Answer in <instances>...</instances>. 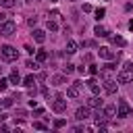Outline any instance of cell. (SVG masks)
Here are the masks:
<instances>
[{"label":"cell","mask_w":133,"mask_h":133,"mask_svg":"<svg viewBox=\"0 0 133 133\" xmlns=\"http://www.w3.org/2000/svg\"><path fill=\"white\" fill-rule=\"evenodd\" d=\"M110 42H112L114 46H121V48L127 44V42H125V37H121V35H110Z\"/></svg>","instance_id":"9a60e30c"},{"label":"cell","mask_w":133,"mask_h":133,"mask_svg":"<svg viewBox=\"0 0 133 133\" xmlns=\"http://www.w3.org/2000/svg\"><path fill=\"white\" fill-rule=\"evenodd\" d=\"M79 94H81V81H75V83L66 89V96H69V98H77Z\"/></svg>","instance_id":"52a82bcc"},{"label":"cell","mask_w":133,"mask_h":133,"mask_svg":"<svg viewBox=\"0 0 133 133\" xmlns=\"http://www.w3.org/2000/svg\"><path fill=\"white\" fill-rule=\"evenodd\" d=\"M129 81H133V62H125L123 64V71L116 75V83H129Z\"/></svg>","instance_id":"6da1fadb"},{"label":"cell","mask_w":133,"mask_h":133,"mask_svg":"<svg viewBox=\"0 0 133 133\" xmlns=\"http://www.w3.org/2000/svg\"><path fill=\"white\" fill-rule=\"evenodd\" d=\"M104 91H106L108 96L116 94V81H114V79H104Z\"/></svg>","instance_id":"8992f818"},{"label":"cell","mask_w":133,"mask_h":133,"mask_svg":"<svg viewBox=\"0 0 133 133\" xmlns=\"http://www.w3.org/2000/svg\"><path fill=\"white\" fill-rule=\"evenodd\" d=\"M64 81H66L64 75H54V77H52V83H54V85H62Z\"/></svg>","instance_id":"d6986e66"},{"label":"cell","mask_w":133,"mask_h":133,"mask_svg":"<svg viewBox=\"0 0 133 133\" xmlns=\"http://www.w3.org/2000/svg\"><path fill=\"white\" fill-rule=\"evenodd\" d=\"M98 54H100V58H104V60H112V58L116 56V54H114V52H112V50H110L108 46L100 48V50H98Z\"/></svg>","instance_id":"ba28073f"},{"label":"cell","mask_w":133,"mask_h":133,"mask_svg":"<svg viewBox=\"0 0 133 133\" xmlns=\"http://www.w3.org/2000/svg\"><path fill=\"white\" fill-rule=\"evenodd\" d=\"M52 110L54 112H64L66 110V100L62 96H56V100L52 102Z\"/></svg>","instance_id":"5b68a950"},{"label":"cell","mask_w":133,"mask_h":133,"mask_svg":"<svg viewBox=\"0 0 133 133\" xmlns=\"http://www.w3.org/2000/svg\"><path fill=\"white\" fill-rule=\"evenodd\" d=\"M129 114H131V106L127 104V100H118V110H116V116L125 118V116H129Z\"/></svg>","instance_id":"277c9868"},{"label":"cell","mask_w":133,"mask_h":133,"mask_svg":"<svg viewBox=\"0 0 133 133\" xmlns=\"http://www.w3.org/2000/svg\"><path fill=\"white\" fill-rule=\"evenodd\" d=\"M104 114H106V118H112V116H116V106H114V104H108V106H104Z\"/></svg>","instance_id":"4fadbf2b"},{"label":"cell","mask_w":133,"mask_h":133,"mask_svg":"<svg viewBox=\"0 0 133 133\" xmlns=\"http://www.w3.org/2000/svg\"><path fill=\"white\" fill-rule=\"evenodd\" d=\"M15 31H17V23H15V21H2V23H0V35H2V37L12 35Z\"/></svg>","instance_id":"3957f363"},{"label":"cell","mask_w":133,"mask_h":133,"mask_svg":"<svg viewBox=\"0 0 133 133\" xmlns=\"http://www.w3.org/2000/svg\"><path fill=\"white\" fill-rule=\"evenodd\" d=\"M25 66H27V69H33V71H35V69L39 66V62H37V60H27V62H25Z\"/></svg>","instance_id":"7402d4cb"},{"label":"cell","mask_w":133,"mask_h":133,"mask_svg":"<svg viewBox=\"0 0 133 133\" xmlns=\"http://www.w3.org/2000/svg\"><path fill=\"white\" fill-rule=\"evenodd\" d=\"M73 71H75V64L66 62V64H64V75H69V73H73Z\"/></svg>","instance_id":"484cf974"},{"label":"cell","mask_w":133,"mask_h":133,"mask_svg":"<svg viewBox=\"0 0 133 133\" xmlns=\"http://www.w3.org/2000/svg\"><path fill=\"white\" fill-rule=\"evenodd\" d=\"M33 83H35V77H33V75H27V77L23 79V85H25V87H33Z\"/></svg>","instance_id":"ffe728a7"},{"label":"cell","mask_w":133,"mask_h":133,"mask_svg":"<svg viewBox=\"0 0 133 133\" xmlns=\"http://www.w3.org/2000/svg\"><path fill=\"white\" fill-rule=\"evenodd\" d=\"M77 42H66V54H75L77 52Z\"/></svg>","instance_id":"ac0fdd59"},{"label":"cell","mask_w":133,"mask_h":133,"mask_svg":"<svg viewBox=\"0 0 133 133\" xmlns=\"http://www.w3.org/2000/svg\"><path fill=\"white\" fill-rule=\"evenodd\" d=\"M48 29H50V31H58V23H56V21H50V19H48Z\"/></svg>","instance_id":"603a6c76"},{"label":"cell","mask_w":133,"mask_h":133,"mask_svg":"<svg viewBox=\"0 0 133 133\" xmlns=\"http://www.w3.org/2000/svg\"><path fill=\"white\" fill-rule=\"evenodd\" d=\"M42 96H44V98H50V89H48V87H46V85H44V87H42Z\"/></svg>","instance_id":"1f68e13d"},{"label":"cell","mask_w":133,"mask_h":133,"mask_svg":"<svg viewBox=\"0 0 133 133\" xmlns=\"http://www.w3.org/2000/svg\"><path fill=\"white\" fill-rule=\"evenodd\" d=\"M71 2H73V0H71Z\"/></svg>","instance_id":"74e56055"},{"label":"cell","mask_w":133,"mask_h":133,"mask_svg":"<svg viewBox=\"0 0 133 133\" xmlns=\"http://www.w3.org/2000/svg\"><path fill=\"white\" fill-rule=\"evenodd\" d=\"M75 118H77V121H85V118H89V108H87V106H79L77 112H75Z\"/></svg>","instance_id":"9c48e42d"},{"label":"cell","mask_w":133,"mask_h":133,"mask_svg":"<svg viewBox=\"0 0 133 133\" xmlns=\"http://www.w3.org/2000/svg\"><path fill=\"white\" fill-rule=\"evenodd\" d=\"M54 127H56V129H60V127H64V121H62V118H58V121H54Z\"/></svg>","instance_id":"d6a6232c"},{"label":"cell","mask_w":133,"mask_h":133,"mask_svg":"<svg viewBox=\"0 0 133 133\" xmlns=\"http://www.w3.org/2000/svg\"><path fill=\"white\" fill-rule=\"evenodd\" d=\"M104 15H106V10L104 8H96V19L100 21V19H104Z\"/></svg>","instance_id":"d4e9b609"},{"label":"cell","mask_w":133,"mask_h":133,"mask_svg":"<svg viewBox=\"0 0 133 133\" xmlns=\"http://www.w3.org/2000/svg\"><path fill=\"white\" fill-rule=\"evenodd\" d=\"M114 69H116V66H114V64H112V62H108V64H104V69H102V71H100V75H102V77H104V79H108V75H110V73H112V71H114Z\"/></svg>","instance_id":"7c38bea8"},{"label":"cell","mask_w":133,"mask_h":133,"mask_svg":"<svg viewBox=\"0 0 133 133\" xmlns=\"http://www.w3.org/2000/svg\"><path fill=\"white\" fill-rule=\"evenodd\" d=\"M8 79H10V83H15V85H17V83H19V81H21V77H19V73H17V71H12V73H10V77H8Z\"/></svg>","instance_id":"44dd1931"},{"label":"cell","mask_w":133,"mask_h":133,"mask_svg":"<svg viewBox=\"0 0 133 133\" xmlns=\"http://www.w3.org/2000/svg\"><path fill=\"white\" fill-rule=\"evenodd\" d=\"M12 100H15V98H4V100H2V106H4V108L12 106Z\"/></svg>","instance_id":"f1b7e54d"},{"label":"cell","mask_w":133,"mask_h":133,"mask_svg":"<svg viewBox=\"0 0 133 133\" xmlns=\"http://www.w3.org/2000/svg\"><path fill=\"white\" fill-rule=\"evenodd\" d=\"M46 58H48V52L46 50H35V60L37 62H44Z\"/></svg>","instance_id":"e0dca14e"},{"label":"cell","mask_w":133,"mask_h":133,"mask_svg":"<svg viewBox=\"0 0 133 133\" xmlns=\"http://www.w3.org/2000/svg\"><path fill=\"white\" fill-rule=\"evenodd\" d=\"M129 29H131V31H133V19H131V21H129Z\"/></svg>","instance_id":"d590c367"},{"label":"cell","mask_w":133,"mask_h":133,"mask_svg":"<svg viewBox=\"0 0 133 133\" xmlns=\"http://www.w3.org/2000/svg\"><path fill=\"white\" fill-rule=\"evenodd\" d=\"M31 35H33V39H35L37 44H44V42H46V31H42V29H35Z\"/></svg>","instance_id":"8fae6325"},{"label":"cell","mask_w":133,"mask_h":133,"mask_svg":"<svg viewBox=\"0 0 133 133\" xmlns=\"http://www.w3.org/2000/svg\"><path fill=\"white\" fill-rule=\"evenodd\" d=\"M2 21H6V15H2V12H0V23H2Z\"/></svg>","instance_id":"e575fe53"},{"label":"cell","mask_w":133,"mask_h":133,"mask_svg":"<svg viewBox=\"0 0 133 133\" xmlns=\"http://www.w3.org/2000/svg\"><path fill=\"white\" fill-rule=\"evenodd\" d=\"M52 2H60V0H52Z\"/></svg>","instance_id":"8d00e7d4"},{"label":"cell","mask_w":133,"mask_h":133,"mask_svg":"<svg viewBox=\"0 0 133 133\" xmlns=\"http://www.w3.org/2000/svg\"><path fill=\"white\" fill-rule=\"evenodd\" d=\"M94 33H96L98 37H108V31H106L102 25H96V27H94Z\"/></svg>","instance_id":"5bb4252c"},{"label":"cell","mask_w":133,"mask_h":133,"mask_svg":"<svg viewBox=\"0 0 133 133\" xmlns=\"http://www.w3.org/2000/svg\"><path fill=\"white\" fill-rule=\"evenodd\" d=\"M33 127H35V129H39V131H46V129H48L44 123H33Z\"/></svg>","instance_id":"f546056e"},{"label":"cell","mask_w":133,"mask_h":133,"mask_svg":"<svg viewBox=\"0 0 133 133\" xmlns=\"http://www.w3.org/2000/svg\"><path fill=\"white\" fill-rule=\"evenodd\" d=\"M87 73H89V75H98V66L89 62V64H87Z\"/></svg>","instance_id":"cb8c5ba5"},{"label":"cell","mask_w":133,"mask_h":133,"mask_svg":"<svg viewBox=\"0 0 133 133\" xmlns=\"http://www.w3.org/2000/svg\"><path fill=\"white\" fill-rule=\"evenodd\" d=\"M87 106H91V108H100V106H102V100H100L98 96H94V98L87 100Z\"/></svg>","instance_id":"2e32d148"},{"label":"cell","mask_w":133,"mask_h":133,"mask_svg":"<svg viewBox=\"0 0 133 133\" xmlns=\"http://www.w3.org/2000/svg\"><path fill=\"white\" fill-rule=\"evenodd\" d=\"M0 58L4 60V62H15L17 58H19V50H15L12 46H2L0 48Z\"/></svg>","instance_id":"7a4b0ae2"},{"label":"cell","mask_w":133,"mask_h":133,"mask_svg":"<svg viewBox=\"0 0 133 133\" xmlns=\"http://www.w3.org/2000/svg\"><path fill=\"white\" fill-rule=\"evenodd\" d=\"M8 83H10V79H0V91H4L8 87Z\"/></svg>","instance_id":"4316f807"},{"label":"cell","mask_w":133,"mask_h":133,"mask_svg":"<svg viewBox=\"0 0 133 133\" xmlns=\"http://www.w3.org/2000/svg\"><path fill=\"white\" fill-rule=\"evenodd\" d=\"M87 87H89V91H91L94 96H98V94H100V83H98L94 77H91V79H87Z\"/></svg>","instance_id":"30bf717a"},{"label":"cell","mask_w":133,"mask_h":133,"mask_svg":"<svg viewBox=\"0 0 133 133\" xmlns=\"http://www.w3.org/2000/svg\"><path fill=\"white\" fill-rule=\"evenodd\" d=\"M27 23H29V27H33V25L37 23V17H35V15H33V17H29V21H27Z\"/></svg>","instance_id":"4dcf8cb0"},{"label":"cell","mask_w":133,"mask_h":133,"mask_svg":"<svg viewBox=\"0 0 133 133\" xmlns=\"http://www.w3.org/2000/svg\"><path fill=\"white\" fill-rule=\"evenodd\" d=\"M0 2H2L4 8H12V6H15V0H0Z\"/></svg>","instance_id":"83f0119b"},{"label":"cell","mask_w":133,"mask_h":133,"mask_svg":"<svg viewBox=\"0 0 133 133\" xmlns=\"http://www.w3.org/2000/svg\"><path fill=\"white\" fill-rule=\"evenodd\" d=\"M17 116H21V118H23V116H27V110H23V108H19V110H17Z\"/></svg>","instance_id":"836d02e7"}]
</instances>
